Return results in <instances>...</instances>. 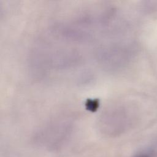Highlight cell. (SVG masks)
<instances>
[{
	"mask_svg": "<svg viewBox=\"0 0 157 157\" xmlns=\"http://www.w3.org/2000/svg\"><path fill=\"white\" fill-rule=\"evenodd\" d=\"M132 157H156L155 154L152 151H146L139 152Z\"/></svg>",
	"mask_w": 157,
	"mask_h": 157,
	"instance_id": "1",
	"label": "cell"
}]
</instances>
